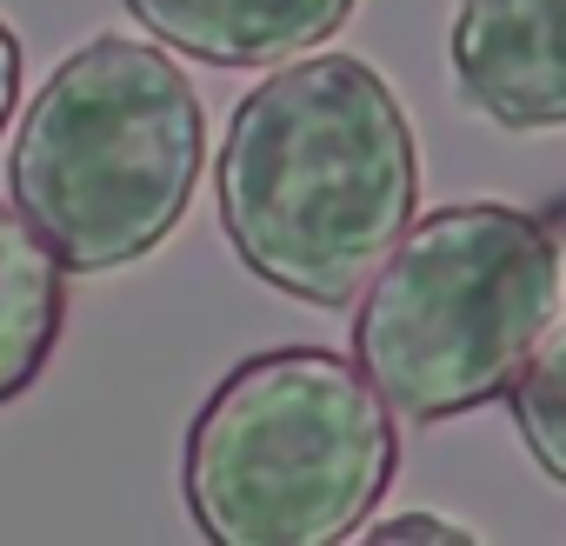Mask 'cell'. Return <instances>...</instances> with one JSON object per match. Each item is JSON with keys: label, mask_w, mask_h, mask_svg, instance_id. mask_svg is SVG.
Wrapping results in <instances>:
<instances>
[{"label": "cell", "mask_w": 566, "mask_h": 546, "mask_svg": "<svg viewBox=\"0 0 566 546\" xmlns=\"http://www.w3.org/2000/svg\"><path fill=\"white\" fill-rule=\"evenodd\" d=\"M213 200L253 281L347 307L420 213L413 120L360 54L280 61L227 120Z\"/></svg>", "instance_id": "1"}, {"label": "cell", "mask_w": 566, "mask_h": 546, "mask_svg": "<svg viewBox=\"0 0 566 546\" xmlns=\"http://www.w3.org/2000/svg\"><path fill=\"white\" fill-rule=\"evenodd\" d=\"M14 107H21V41H14L8 21H0V134H8Z\"/></svg>", "instance_id": "10"}, {"label": "cell", "mask_w": 566, "mask_h": 546, "mask_svg": "<svg viewBox=\"0 0 566 546\" xmlns=\"http://www.w3.org/2000/svg\"><path fill=\"white\" fill-rule=\"evenodd\" d=\"M367 533L387 546V539H453V546H473V526L460 519H440V513H394V519H367Z\"/></svg>", "instance_id": "9"}, {"label": "cell", "mask_w": 566, "mask_h": 546, "mask_svg": "<svg viewBox=\"0 0 566 546\" xmlns=\"http://www.w3.org/2000/svg\"><path fill=\"white\" fill-rule=\"evenodd\" d=\"M460 101L506 127H566V0H460L447 34Z\"/></svg>", "instance_id": "5"}, {"label": "cell", "mask_w": 566, "mask_h": 546, "mask_svg": "<svg viewBox=\"0 0 566 546\" xmlns=\"http://www.w3.org/2000/svg\"><path fill=\"white\" fill-rule=\"evenodd\" d=\"M400 413L360 360L266 347L193 413L180 493L213 546H334L367 533L400 473Z\"/></svg>", "instance_id": "2"}, {"label": "cell", "mask_w": 566, "mask_h": 546, "mask_svg": "<svg viewBox=\"0 0 566 546\" xmlns=\"http://www.w3.org/2000/svg\"><path fill=\"white\" fill-rule=\"evenodd\" d=\"M61 321H67V260L21 207L0 200V407L21 400L48 374Z\"/></svg>", "instance_id": "7"}, {"label": "cell", "mask_w": 566, "mask_h": 546, "mask_svg": "<svg viewBox=\"0 0 566 546\" xmlns=\"http://www.w3.org/2000/svg\"><path fill=\"white\" fill-rule=\"evenodd\" d=\"M120 8L200 67H280L327 48L360 0H120Z\"/></svg>", "instance_id": "6"}, {"label": "cell", "mask_w": 566, "mask_h": 546, "mask_svg": "<svg viewBox=\"0 0 566 546\" xmlns=\"http://www.w3.org/2000/svg\"><path fill=\"white\" fill-rule=\"evenodd\" d=\"M207 174V107L193 81L147 41L94 34L21 114L8 187L54 240L67 273L147 260L193 207Z\"/></svg>", "instance_id": "4"}, {"label": "cell", "mask_w": 566, "mask_h": 546, "mask_svg": "<svg viewBox=\"0 0 566 546\" xmlns=\"http://www.w3.org/2000/svg\"><path fill=\"white\" fill-rule=\"evenodd\" d=\"M566 253L506 200H453L407 227L354 314V360L407 427L506 400L559 327Z\"/></svg>", "instance_id": "3"}, {"label": "cell", "mask_w": 566, "mask_h": 546, "mask_svg": "<svg viewBox=\"0 0 566 546\" xmlns=\"http://www.w3.org/2000/svg\"><path fill=\"white\" fill-rule=\"evenodd\" d=\"M506 407H513V427H520V447L533 453V466L553 486H566V321L520 367V380L506 387Z\"/></svg>", "instance_id": "8"}]
</instances>
